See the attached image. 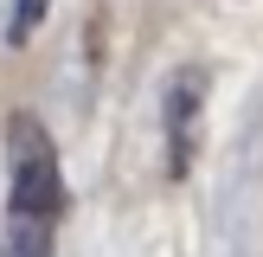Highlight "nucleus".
Masks as SVG:
<instances>
[{"instance_id": "obj_1", "label": "nucleus", "mask_w": 263, "mask_h": 257, "mask_svg": "<svg viewBox=\"0 0 263 257\" xmlns=\"http://www.w3.org/2000/svg\"><path fill=\"white\" fill-rule=\"evenodd\" d=\"M64 212V174H58V148L32 116L7 122V218H51Z\"/></svg>"}, {"instance_id": "obj_2", "label": "nucleus", "mask_w": 263, "mask_h": 257, "mask_svg": "<svg viewBox=\"0 0 263 257\" xmlns=\"http://www.w3.org/2000/svg\"><path fill=\"white\" fill-rule=\"evenodd\" d=\"M199 116H205V71H174V84H167L161 97V122H167V174L186 180L193 154H199Z\"/></svg>"}, {"instance_id": "obj_3", "label": "nucleus", "mask_w": 263, "mask_h": 257, "mask_svg": "<svg viewBox=\"0 0 263 257\" xmlns=\"http://www.w3.org/2000/svg\"><path fill=\"white\" fill-rule=\"evenodd\" d=\"M0 257H51V225H39V218H7Z\"/></svg>"}, {"instance_id": "obj_4", "label": "nucleus", "mask_w": 263, "mask_h": 257, "mask_svg": "<svg viewBox=\"0 0 263 257\" xmlns=\"http://www.w3.org/2000/svg\"><path fill=\"white\" fill-rule=\"evenodd\" d=\"M45 7H51V0H13V13H7V39H13V45H26V39L45 26Z\"/></svg>"}]
</instances>
